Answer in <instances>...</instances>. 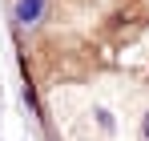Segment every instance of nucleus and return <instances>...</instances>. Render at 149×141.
I'll list each match as a JSON object with an SVG mask.
<instances>
[{"label":"nucleus","mask_w":149,"mask_h":141,"mask_svg":"<svg viewBox=\"0 0 149 141\" xmlns=\"http://www.w3.org/2000/svg\"><path fill=\"white\" fill-rule=\"evenodd\" d=\"M40 12H45V0H16V16H20V24H36Z\"/></svg>","instance_id":"1"},{"label":"nucleus","mask_w":149,"mask_h":141,"mask_svg":"<svg viewBox=\"0 0 149 141\" xmlns=\"http://www.w3.org/2000/svg\"><path fill=\"white\" fill-rule=\"evenodd\" d=\"M145 141H149V117H145Z\"/></svg>","instance_id":"2"}]
</instances>
